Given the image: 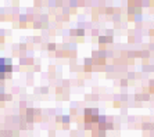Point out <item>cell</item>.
Here are the masks:
<instances>
[{
  "mask_svg": "<svg viewBox=\"0 0 154 137\" xmlns=\"http://www.w3.org/2000/svg\"><path fill=\"white\" fill-rule=\"evenodd\" d=\"M13 67H11V61L10 60H4L0 58V79H3L6 73H10Z\"/></svg>",
  "mask_w": 154,
  "mask_h": 137,
  "instance_id": "1",
  "label": "cell"
}]
</instances>
